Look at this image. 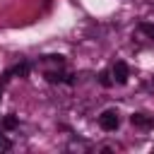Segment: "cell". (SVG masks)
Wrapping results in <instances>:
<instances>
[{"label":"cell","mask_w":154,"mask_h":154,"mask_svg":"<svg viewBox=\"0 0 154 154\" xmlns=\"http://www.w3.org/2000/svg\"><path fill=\"white\" fill-rule=\"evenodd\" d=\"M99 125H101L106 132H113V130H118V125H120V116H118V111H116V108H108V111H103V113L99 116Z\"/></svg>","instance_id":"obj_1"},{"label":"cell","mask_w":154,"mask_h":154,"mask_svg":"<svg viewBox=\"0 0 154 154\" xmlns=\"http://www.w3.org/2000/svg\"><path fill=\"white\" fill-rule=\"evenodd\" d=\"M111 77H113V82L125 84V82H128V77H130V67H128V63L116 60V63H113V67H111Z\"/></svg>","instance_id":"obj_2"},{"label":"cell","mask_w":154,"mask_h":154,"mask_svg":"<svg viewBox=\"0 0 154 154\" xmlns=\"http://www.w3.org/2000/svg\"><path fill=\"white\" fill-rule=\"evenodd\" d=\"M130 123L135 128H144V130H154V118L144 116V113H132L130 116Z\"/></svg>","instance_id":"obj_3"},{"label":"cell","mask_w":154,"mask_h":154,"mask_svg":"<svg viewBox=\"0 0 154 154\" xmlns=\"http://www.w3.org/2000/svg\"><path fill=\"white\" fill-rule=\"evenodd\" d=\"M0 125H2L5 130H14V128H17V118H14V116H5Z\"/></svg>","instance_id":"obj_4"},{"label":"cell","mask_w":154,"mask_h":154,"mask_svg":"<svg viewBox=\"0 0 154 154\" xmlns=\"http://www.w3.org/2000/svg\"><path fill=\"white\" fill-rule=\"evenodd\" d=\"M140 31L147 34V36L154 41V24H149V22H140Z\"/></svg>","instance_id":"obj_5"},{"label":"cell","mask_w":154,"mask_h":154,"mask_svg":"<svg viewBox=\"0 0 154 154\" xmlns=\"http://www.w3.org/2000/svg\"><path fill=\"white\" fill-rule=\"evenodd\" d=\"M99 82H101L103 87H111V84H113V77H111V72H101V75H99Z\"/></svg>","instance_id":"obj_6"},{"label":"cell","mask_w":154,"mask_h":154,"mask_svg":"<svg viewBox=\"0 0 154 154\" xmlns=\"http://www.w3.org/2000/svg\"><path fill=\"white\" fill-rule=\"evenodd\" d=\"M7 149H12V142L5 135H0V152H7Z\"/></svg>","instance_id":"obj_7"},{"label":"cell","mask_w":154,"mask_h":154,"mask_svg":"<svg viewBox=\"0 0 154 154\" xmlns=\"http://www.w3.org/2000/svg\"><path fill=\"white\" fill-rule=\"evenodd\" d=\"M0 96H2V87H0Z\"/></svg>","instance_id":"obj_8"}]
</instances>
